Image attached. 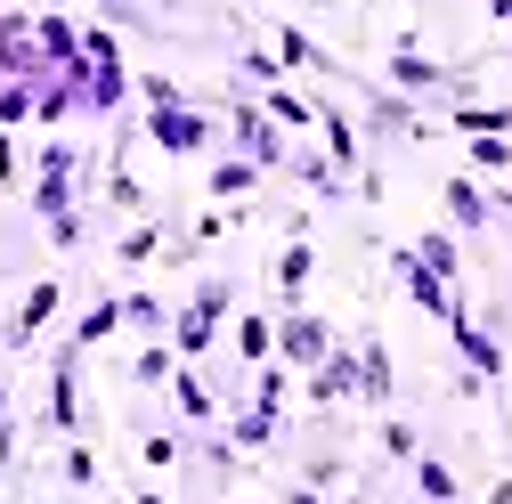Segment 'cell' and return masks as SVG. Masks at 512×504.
<instances>
[{
    "label": "cell",
    "mask_w": 512,
    "mask_h": 504,
    "mask_svg": "<svg viewBox=\"0 0 512 504\" xmlns=\"http://www.w3.org/2000/svg\"><path fill=\"white\" fill-rule=\"evenodd\" d=\"M472 147V171H512V139H464Z\"/></svg>",
    "instance_id": "cell-43"
},
{
    "label": "cell",
    "mask_w": 512,
    "mask_h": 504,
    "mask_svg": "<svg viewBox=\"0 0 512 504\" xmlns=\"http://www.w3.org/2000/svg\"><path fill=\"white\" fill-rule=\"evenodd\" d=\"M334 350V326L317 318V309H301V301H285L277 309V366H293V374H309L317 358Z\"/></svg>",
    "instance_id": "cell-8"
},
{
    "label": "cell",
    "mask_w": 512,
    "mask_h": 504,
    "mask_svg": "<svg viewBox=\"0 0 512 504\" xmlns=\"http://www.w3.org/2000/svg\"><path fill=\"white\" fill-rule=\"evenodd\" d=\"M358 106H366V139H407L415 122H423L407 90H374V82H358Z\"/></svg>",
    "instance_id": "cell-13"
},
{
    "label": "cell",
    "mask_w": 512,
    "mask_h": 504,
    "mask_svg": "<svg viewBox=\"0 0 512 504\" xmlns=\"http://www.w3.org/2000/svg\"><path fill=\"white\" fill-rule=\"evenodd\" d=\"M33 122V82H0V131Z\"/></svg>",
    "instance_id": "cell-40"
},
{
    "label": "cell",
    "mask_w": 512,
    "mask_h": 504,
    "mask_svg": "<svg viewBox=\"0 0 512 504\" xmlns=\"http://www.w3.org/2000/svg\"><path fill=\"white\" fill-rule=\"evenodd\" d=\"M131 504H171V496H163V488H139V496H131Z\"/></svg>",
    "instance_id": "cell-50"
},
{
    "label": "cell",
    "mask_w": 512,
    "mask_h": 504,
    "mask_svg": "<svg viewBox=\"0 0 512 504\" xmlns=\"http://www.w3.org/2000/svg\"><path fill=\"white\" fill-rule=\"evenodd\" d=\"M139 139L163 147V155H212V147H220V122H212L196 98H179V106H147V114H139Z\"/></svg>",
    "instance_id": "cell-4"
},
{
    "label": "cell",
    "mask_w": 512,
    "mask_h": 504,
    "mask_svg": "<svg viewBox=\"0 0 512 504\" xmlns=\"http://www.w3.org/2000/svg\"><path fill=\"white\" fill-rule=\"evenodd\" d=\"M285 171H293V187H309V196H350V187H342V171L326 163V147H285Z\"/></svg>",
    "instance_id": "cell-21"
},
{
    "label": "cell",
    "mask_w": 512,
    "mask_h": 504,
    "mask_svg": "<svg viewBox=\"0 0 512 504\" xmlns=\"http://www.w3.org/2000/svg\"><path fill=\"white\" fill-rule=\"evenodd\" d=\"M82 171H90V155L66 147V139H49V147L33 155V187H25V204H33L41 228H49V220H66V212H82Z\"/></svg>",
    "instance_id": "cell-1"
},
{
    "label": "cell",
    "mask_w": 512,
    "mask_h": 504,
    "mask_svg": "<svg viewBox=\"0 0 512 504\" xmlns=\"http://www.w3.org/2000/svg\"><path fill=\"white\" fill-rule=\"evenodd\" d=\"M244 383H252V399H244V407H269V415H285V407H293V383H301V374L269 358V366H252Z\"/></svg>",
    "instance_id": "cell-26"
},
{
    "label": "cell",
    "mask_w": 512,
    "mask_h": 504,
    "mask_svg": "<svg viewBox=\"0 0 512 504\" xmlns=\"http://www.w3.org/2000/svg\"><path fill=\"white\" fill-rule=\"evenodd\" d=\"M49 244H57V252H82V244H90V212H66V220H49Z\"/></svg>",
    "instance_id": "cell-42"
},
{
    "label": "cell",
    "mask_w": 512,
    "mask_h": 504,
    "mask_svg": "<svg viewBox=\"0 0 512 504\" xmlns=\"http://www.w3.org/2000/svg\"><path fill=\"white\" fill-rule=\"evenodd\" d=\"M74 90L90 114H122V98H131V66H122V41L106 25H82V66H74Z\"/></svg>",
    "instance_id": "cell-2"
},
{
    "label": "cell",
    "mask_w": 512,
    "mask_h": 504,
    "mask_svg": "<svg viewBox=\"0 0 512 504\" xmlns=\"http://www.w3.org/2000/svg\"><path fill=\"white\" fill-rule=\"evenodd\" d=\"M447 334H456V358H464V366L480 374V383H504V342H496V334H488V326L472 318V309H464V318L447 326Z\"/></svg>",
    "instance_id": "cell-16"
},
{
    "label": "cell",
    "mask_w": 512,
    "mask_h": 504,
    "mask_svg": "<svg viewBox=\"0 0 512 504\" xmlns=\"http://www.w3.org/2000/svg\"><path fill=\"white\" fill-rule=\"evenodd\" d=\"M179 366H187V358L171 350V334H155V342H147V350L131 358V383H139V391H163V383H171Z\"/></svg>",
    "instance_id": "cell-29"
},
{
    "label": "cell",
    "mask_w": 512,
    "mask_h": 504,
    "mask_svg": "<svg viewBox=\"0 0 512 504\" xmlns=\"http://www.w3.org/2000/svg\"><path fill=\"white\" fill-rule=\"evenodd\" d=\"M285 504H326V496H317V488H301V480H293V488H285Z\"/></svg>",
    "instance_id": "cell-48"
},
{
    "label": "cell",
    "mask_w": 512,
    "mask_h": 504,
    "mask_svg": "<svg viewBox=\"0 0 512 504\" xmlns=\"http://www.w3.org/2000/svg\"><path fill=\"white\" fill-rule=\"evenodd\" d=\"M407 472H415V496H423V504H456V496H464V488H456V464H439V456H415Z\"/></svg>",
    "instance_id": "cell-31"
},
{
    "label": "cell",
    "mask_w": 512,
    "mask_h": 504,
    "mask_svg": "<svg viewBox=\"0 0 512 504\" xmlns=\"http://www.w3.org/2000/svg\"><path fill=\"white\" fill-rule=\"evenodd\" d=\"M163 236H171V220H163V212H147L131 236L114 244V261H122V269H147V261H163Z\"/></svg>",
    "instance_id": "cell-27"
},
{
    "label": "cell",
    "mask_w": 512,
    "mask_h": 504,
    "mask_svg": "<svg viewBox=\"0 0 512 504\" xmlns=\"http://www.w3.org/2000/svg\"><path fill=\"white\" fill-rule=\"evenodd\" d=\"M301 399H309V407H342V399H358V350H350V342H334L326 358L301 374Z\"/></svg>",
    "instance_id": "cell-12"
},
{
    "label": "cell",
    "mask_w": 512,
    "mask_h": 504,
    "mask_svg": "<svg viewBox=\"0 0 512 504\" xmlns=\"http://www.w3.org/2000/svg\"><path fill=\"white\" fill-rule=\"evenodd\" d=\"M74 106H82V90H74V82H41V90H33V122H66Z\"/></svg>",
    "instance_id": "cell-38"
},
{
    "label": "cell",
    "mask_w": 512,
    "mask_h": 504,
    "mask_svg": "<svg viewBox=\"0 0 512 504\" xmlns=\"http://www.w3.org/2000/svg\"><path fill=\"white\" fill-rule=\"evenodd\" d=\"M114 334H122V293H98L82 318L66 326V350H82V358H90V350H98V342H114Z\"/></svg>",
    "instance_id": "cell-19"
},
{
    "label": "cell",
    "mask_w": 512,
    "mask_h": 504,
    "mask_svg": "<svg viewBox=\"0 0 512 504\" xmlns=\"http://www.w3.org/2000/svg\"><path fill=\"white\" fill-rule=\"evenodd\" d=\"M236 358L244 366H269L277 358V318H236Z\"/></svg>",
    "instance_id": "cell-35"
},
{
    "label": "cell",
    "mask_w": 512,
    "mask_h": 504,
    "mask_svg": "<svg viewBox=\"0 0 512 504\" xmlns=\"http://www.w3.org/2000/svg\"><path fill=\"white\" fill-rule=\"evenodd\" d=\"M488 504H512V480H496V488H488Z\"/></svg>",
    "instance_id": "cell-51"
},
{
    "label": "cell",
    "mask_w": 512,
    "mask_h": 504,
    "mask_svg": "<svg viewBox=\"0 0 512 504\" xmlns=\"http://www.w3.org/2000/svg\"><path fill=\"white\" fill-rule=\"evenodd\" d=\"M391 391H399V374H391V342H382V334H358V399L391 415Z\"/></svg>",
    "instance_id": "cell-15"
},
{
    "label": "cell",
    "mask_w": 512,
    "mask_h": 504,
    "mask_svg": "<svg viewBox=\"0 0 512 504\" xmlns=\"http://www.w3.org/2000/svg\"><path fill=\"white\" fill-rule=\"evenodd\" d=\"M439 212H447V236H488L496 228V196L464 171V179H439Z\"/></svg>",
    "instance_id": "cell-10"
},
{
    "label": "cell",
    "mask_w": 512,
    "mask_h": 504,
    "mask_svg": "<svg viewBox=\"0 0 512 504\" xmlns=\"http://www.w3.org/2000/svg\"><path fill=\"white\" fill-rule=\"evenodd\" d=\"M41 423H49L57 439H82V431H90V391H82V350H66V342H57V358H49V399H41Z\"/></svg>",
    "instance_id": "cell-5"
},
{
    "label": "cell",
    "mask_w": 512,
    "mask_h": 504,
    "mask_svg": "<svg viewBox=\"0 0 512 504\" xmlns=\"http://www.w3.org/2000/svg\"><path fill=\"white\" fill-rule=\"evenodd\" d=\"M163 391H171V407H179V423H212V415L228 407V399H220V383H212V374H196V366H179V374H171Z\"/></svg>",
    "instance_id": "cell-18"
},
{
    "label": "cell",
    "mask_w": 512,
    "mask_h": 504,
    "mask_svg": "<svg viewBox=\"0 0 512 504\" xmlns=\"http://www.w3.org/2000/svg\"><path fill=\"white\" fill-rule=\"evenodd\" d=\"M472 74H447V66H431V57L415 49V41H399L391 49V90H407V98H423V90H464Z\"/></svg>",
    "instance_id": "cell-14"
},
{
    "label": "cell",
    "mask_w": 512,
    "mask_h": 504,
    "mask_svg": "<svg viewBox=\"0 0 512 504\" xmlns=\"http://www.w3.org/2000/svg\"><path fill=\"white\" fill-rule=\"evenodd\" d=\"M228 309H236V277H204L196 293H187V301L171 309V350H179L187 366H196V358L220 342V318H228Z\"/></svg>",
    "instance_id": "cell-3"
},
{
    "label": "cell",
    "mask_w": 512,
    "mask_h": 504,
    "mask_svg": "<svg viewBox=\"0 0 512 504\" xmlns=\"http://www.w3.org/2000/svg\"><path fill=\"white\" fill-rule=\"evenodd\" d=\"M342 480H350V464H342V456H309V464H301V488H317V496L342 488Z\"/></svg>",
    "instance_id": "cell-41"
},
{
    "label": "cell",
    "mask_w": 512,
    "mask_h": 504,
    "mask_svg": "<svg viewBox=\"0 0 512 504\" xmlns=\"http://www.w3.org/2000/svg\"><path fill=\"white\" fill-rule=\"evenodd\" d=\"M122 326H131V334H171V301H155V293H122Z\"/></svg>",
    "instance_id": "cell-33"
},
{
    "label": "cell",
    "mask_w": 512,
    "mask_h": 504,
    "mask_svg": "<svg viewBox=\"0 0 512 504\" xmlns=\"http://www.w3.org/2000/svg\"><path fill=\"white\" fill-rule=\"evenodd\" d=\"M17 171H25V155H17V131H0V187H17Z\"/></svg>",
    "instance_id": "cell-46"
},
{
    "label": "cell",
    "mask_w": 512,
    "mask_h": 504,
    "mask_svg": "<svg viewBox=\"0 0 512 504\" xmlns=\"http://www.w3.org/2000/svg\"><path fill=\"white\" fill-rule=\"evenodd\" d=\"M488 9H496V25H504V33H512V0H488Z\"/></svg>",
    "instance_id": "cell-49"
},
{
    "label": "cell",
    "mask_w": 512,
    "mask_h": 504,
    "mask_svg": "<svg viewBox=\"0 0 512 504\" xmlns=\"http://www.w3.org/2000/svg\"><path fill=\"white\" fill-rule=\"evenodd\" d=\"M0 415H17V407H9V383H0Z\"/></svg>",
    "instance_id": "cell-52"
},
{
    "label": "cell",
    "mask_w": 512,
    "mask_h": 504,
    "mask_svg": "<svg viewBox=\"0 0 512 504\" xmlns=\"http://www.w3.org/2000/svg\"><path fill=\"white\" fill-rule=\"evenodd\" d=\"M57 309H66V277H33L25 301L9 309V326H0V350H33V342L57 326Z\"/></svg>",
    "instance_id": "cell-7"
},
{
    "label": "cell",
    "mask_w": 512,
    "mask_h": 504,
    "mask_svg": "<svg viewBox=\"0 0 512 504\" xmlns=\"http://www.w3.org/2000/svg\"><path fill=\"white\" fill-rule=\"evenodd\" d=\"M277 431H285V415H269V407H228V448H269Z\"/></svg>",
    "instance_id": "cell-30"
},
{
    "label": "cell",
    "mask_w": 512,
    "mask_h": 504,
    "mask_svg": "<svg viewBox=\"0 0 512 504\" xmlns=\"http://www.w3.org/2000/svg\"><path fill=\"white\" fill-rule=\"evenodd\" d=\"M220 131L236 139V155H244V163H261V171H285V147H293V139L277 131L269 114H261V98H228V122H220Z\"/></svg>",
    "instance_id": "cell-6"
},
{
    "label": "cell",
    "mask_w": 512,
    "mask_h": 504,
    "mask_svg": "<svg viewBox=\"0 0 512 504\" xmlns=\"http://www.w3.org/2000/svg\"><path fill=\"white\" fill-rule=\"evenodd\" d=\"M0 82H57L49 74V57H41V41H33V17H0Z\"/></svg>",
    "instance_id": "cell-11"
},
{
    "label": "cell",
    "mask_w": 512,
    "mask_h": 504,
    "mask_svg": "<svg viewBox=\"0 0 512 504\" xmlns=\"http://www.w3.org/2000/svg\"><path fill=\"white\" fill-rule=\"evenodd\" d=\"M106 212H139V220H147V187H139L131 163H114V171H106Z\"/></svg>",
    "instance_id": "cell-37"
},
{
    "label": "cell",
    "mask_w": 512,
    "mask_h": 504,
    "mask_svg": "<svg viewBox=\"0 0 512 504\" xmlns=\"http://www.w3.org/2000/svg\"><path fill=\"white\" fill-rule=\"evenodd\" d=\"M374 448L391 456V464H415V456H423V431H415L407 415H382V423H374Z\"/></svg>",
    "instance_id": "cell-32"
},
{
    "label": "cell",
    "mask_w": 512,
    "mask_h": 504,
    "mask_svg": "<svg viewBox=\"0 0 512 504\" xmlns=\"http://www.w3.org/2000/svg\"><path fill=\"white\" fill-rule=\"evenodd\" d=\"M236 74H244L252 90H269V82H277L285 66H277V49H261V41H244V49H236Z\"/></svg>",
    "instance_id": "cell-39"
},
{
    "label": "cell",
    "mask_w": 512,
    "mask_h": 504,
    "mask_svg": "<svg viewBox=\"0 0 512 504\" xmlns=\"http://www.w3.org/2000/svg\"><path fill=\"white\" fill-rule=\"evenodd\" d=\"M17 464H25V423L0 415V472H17Z\"/></svg>",
    "instance_id": "cell-44"
},
{
    "label": "cell",
    "mask_w": 512,
    "mask_h": 504,
    "mask_svg": "<svg viewBox=\"0 0 512 504\" xmlns=\"http://www.w3.org/2000/svg\"><path fill=\"white\" fill-rule=\"evenodd\" d=\"M439 131H456V139H512V106H480V98H464L456 114L439 122Z\"/></svg>",
    "instance_id": "cell-24"
},
{
    "label": "cell",
    "mask_w": 512,
    "mask_h": 504,
    "mask_svg": "<svg viewBox=\"0 0 512 504\" xmlns=\"http://www.w3.org/2000/svg\"><path fill=\"white\" fill-rule=\"evenodd\" d=\"M131 90H139L147 106H179V82H171V74H131Z\"/></svg>",
    "instance_id": "cell-45"
},
{
    "label": "cell",
    "mask_w": 512,
    "mask_h": 504,
    "mask_svg": "<svg viewBox=\"0 0 512 504\" xmlns=\"http://www.w3.org/2000/svg\"><path fill=\"white\" fill-rule=\"evenodd\" d=\"M33 41H41V57H49V74L74 82V66H82V25H66V17H33Z\"/></svg>",
    "instance_id": "cell-20"
},
{
    "label": "cell",
    "mask_w": 512,
    "mask_h": 504,
    "mask_svg": "<svg viewBox=\"0 0 512 504\" xmlns=\"http://www.w3.org/2000/svg\"><path fill=\"white\" fill-rule=\"evenodd\" d=\"M252 98H261V114L277 122L285 139H293V131H309V122H317V98H309V90H285V82H269V90H252Z\"/></svg>",
    "instance_id": "cell-22"
},
{
    "label": "cell",
    "mask_w": 512,
    "mask_h": 504,
    "mask_svg": "<svg viewBox=\"0 0 512 504\" xmlns=\"http://www.w3.org/2000/svg\"><path fill=\"white\" fill-rule=\"evenodd\" d=\"M456 504H464V496H456Z\"/></svg>",
    "instance_id": "cell-53"
},
{
    "label": "cell",
    "mask_w": 512,
    "mask_h": 504,
    "mask_svg": "<svg viewBox=\"0 0 512 504\" xmlns=\"http://www.w3.org/2000/svg\"><path fill=\"white\" fill-rule=\"evenodd\" d=\"M98 9H106L114 25H163V17H139V9H131V0H98Z\"/></svg>",
    "instance_id": "cell-47"
},
{
    "label": "cell",
    "mask_w": 512,
    "mask_h": 504,
    "mask_svg": "<svg viewBox=\"0 0 512 504\" xmlns=\"http://www.w3.org/2000/svg\"><path fill=\"white\" fill-rule=\"evenodd\" d=\"M391 277L407 285V301L423 309V318H439V326H456V318H464V293H456V285H439V277L415 261V244H391Z\"/></svg>",
    "instance_id": "cell-9"
},
{
    "label": "cell",
    "mask_w": 512,
    "mask_h": 504,
    "mask_svg": "<svg viewBox=\"0 0 512 504\" xmlns=\"http://www.w3.org/2000/svg\"><path fill=\"white\" fill-rule=\"evenodd\" d=\"M317 131H326V163L350 179V171H358V155H366V139H358V122L342 114V98H317Z\"/></svg>",
    "instance_id": "cell-17"
},
{
    "label": "cell",
    "mask_w": 512,
    "mask_h": 504,
    "mask_svg": "<svg viewBox=\"0 0 512 504\" xmlns=\"http://www.w3.org/2000/svg\"><path fill=\"white\" fill-rule=\"evenodd\" d=\"M415 261L439 277V285H456L464 277V236H447V228H431V236H415Z\"/></svg>",
    "instance_id": "cell-25"
},
{
    "label": "cell",
    "mask_w": 512,
    "mask_h": 504,
    "mask_svg": "<svg viewBox=\"0 0 512 504\" xmlns=\"http://www.w3.org/2000/svg\"><path fill=\"white\" fill-rule=\"evenodd\" d=\"M57 480H66V488H98V480H106L98 448H82V439H66V448H57Z\"/></svg>",
    "instance_id": "cell-36"
},
{
    "label": "cell",
    "mask_w": 512,
    "mask_h": 504,
    "mask_svg": "<svg viewBox=\"0 0 512 504\" xmlns=\"http://www.w3.org/2000/svg\"><path fill=\"white\" fill-rule=\"evenodd\" d=\"M204 187H212V196H220V204H236V196H244V187H261V163H244V155H220Z\"/></svg>",
    "instance_id": "cell-34"
},
{
    "label": "cell",
    "mask_w": 512,
    "mask_h": 504,
    "mask_svg": "<svg viewBox=\"0 0 512 504\" xmlns=\"http://www.w3.org/2000/svg\"><path fill=\"white\" fill-rule=\"evenodd\" d=\"M187 439H196V431H179V423L139 431V464H147V472H179V464H187Z\"/></svg>",
    "instance_id": "cell-28"
},
{
    "label": "cell",
    "mask_w": 512,
    "mask_h": 504,
    "mask_svg": "<svg viewBox=\"0 0 512 504\" xmlns=\"http://www.w3.org/2000/svg\"><path fill=\"white\" fill-rule=\"evenodd\" d=\"M269 277H277V293H285V301H301V293H309V277H317V244H309V236H285V252L269 261Z\"/></svg>",
    "instance_id": "cell-23"
}]
</instances>
